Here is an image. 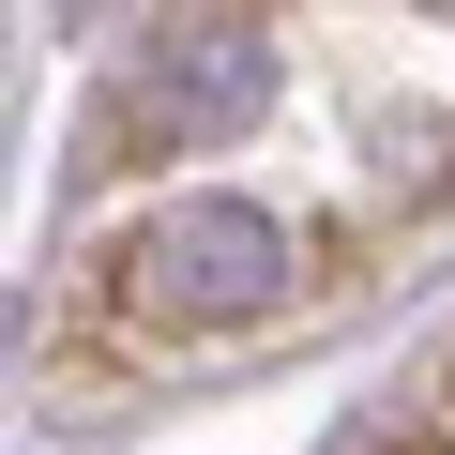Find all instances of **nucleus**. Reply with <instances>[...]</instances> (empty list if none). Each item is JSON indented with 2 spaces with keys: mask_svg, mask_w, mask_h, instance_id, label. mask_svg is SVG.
<instances>
[{
  "mask_svg": "<svg viewBox=\"0 0 455 455\" xmlns=\"http://www.w3.org/2000/svg\"><path fill=\"white\" fill-rule=\"evenodd\" d=\"M259 122H274V31H243V16H182L122 76V137L137 152H228Z\"/></svg>",
  "mask_w": 455,
  "mask_h": 455,
  "instance_id": "f03ea898",
  "label": "nucleus"
},
{
  "mask_svg": "<svg viewBox=\"0 0 455 455\" xmlns=\"http://www.w3.org/2000/svg\"><path fill=\"white\" fill-rule=\"evenodd\" d=\"M289 274H304V243L259 197H167L107 243V334H137V349L152 334H243L289 304Z\"/></svg>",
  "mask_w": 455,
  "mask_h": 455,
  "instance_id": "f257e3e1",
  "label": "nucleus"
}]
</instances>
